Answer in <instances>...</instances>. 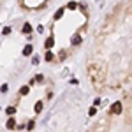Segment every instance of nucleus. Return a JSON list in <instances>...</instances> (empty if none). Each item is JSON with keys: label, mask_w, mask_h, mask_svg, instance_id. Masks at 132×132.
Returning <instances> with one entry per match:
<instances>
[{"label": "nucleus", "mask_w": 132, "mask_h": 132, "mask_svg": "<svg viewBox=\"0 0 132 132\" xmlns=\"http://www.w3.org/2000/svg\"><path fill=\"white\" fill-rule=\"evenodd\" d=\"M9 32H11V28H9V27H5V28H4V35H7Z\"/></svg>", "instance_id": "nucleus-13"}, {"label": "nucleus", "mask_w": 132, "mask_h": 132, "mask_svg": "<svg viewBox=\"0 0 132 132\" xmlns=\"http://www.w3.org/2000/svg\"><path fill=\"white\" fill-rule=\"evenodd\" d=\"M44 60H46V62H53V60H55V55L51 53V50H46V55H44Z\"/></svg>", "instance_id": "nucleus-4"}, {"label": "nucleus", "mask_w": 132, "mask_h": 132, "mask_svg": "<svg viewBox=\"0 0 132 132\" xmlns=\"http://www.w3.org/2000/svg\"><path fill=\"white\" fill-rule=\"evenodd\" d=\"M21 30H23V34H30V32H32V27H30V23H25Z\"/></svg>", "instance_id": "nucleus-7"}, {"label": "nucleus", "mask_w": 132, "mask_h": 132, "mask_svg": "<svg viewBox=\"0 0 132 132\" xmlns=\"http://www.w3.org/2000/svg\"><path fill=\"white\" fill-rule=\"evenodd\" d=\"M34 127H35V122H34V120H30V122H28V127H27V129H28V130H32Z\"/></svg>", "instance_id": "nucleus-10"}, {"label": "nucleus", "mask_w": 132, "mask_h": 132, "mask_svg": "<svg viewBox=\"0 0 132 132\" xmlns=\"http://www.w3.org/2000/svg\"><path fill=\"white\" fill-rule=\"evenodd\" d=\"M28 93V86H21L20 88V95H27Z\"/></svg>", "instance_id": "nucleus-9"}, {"label": "nucleus", "mask_w": 132, "mask_h": 132, "mask_svg": "<svg viewBox=\"0 0 132 132\" xmlns=\"http://www.w3.org/2000/svg\"><path fill=\"white\" fill-rule=\"evenodd\" d=\"M32 51H34V46H32V44H28V46H25L23 55H25V56H28V55H32Z\"/></svg>", "instance_id": "nucleus-5"}, {"label": "nucleus", "mask_w": 132, "mask_h": 132, "mask_svg": "<svg viewBox=\"0 0 132 132\" xmlns=\"http://www.w3.org/2000/svg\"><path fill=\"white\" fill-rule=\"evenodd\" d=\"M5 113H7L9 116H12V114L16 113V108H14V106H9V108H5Z\"/></svg>", "instance_id": "nucleus-8"}, {"label": "nucleus", "mask_w": 132, "mask_h": 132, "mask_svg": "<svg viewBox=\"0 0 132 132\" xmlns=\"http://www.w3.org/2000/svg\"><path fill=\"white\" fill-rule=\"evenodd\" d=\"M88 56V79L97 90L109 88L111 76L113 90L132 79V0L104 20Z\"/></svg>", "instance_id": "nucleus-1"}, {"label": "nucleus", "mask_w": 132, "mask_h": 132, "mask_svg": "<svg viewBox=\"0 0 132 132\" xmlns=\"http://www.w3.org/2000/svg\"><path fill=\"white\" fill-rule=\"evenodd\" d=\"M53 46H55V37H53V35H50V37L46 39V42H44V48H46V50H51Z\"/></svg>", "instance_id": "nucleus-2"}, {"label": "nucleus", "mask_w": 132, "mask_h": 132, "mask_svg": "<svg viewBox=\"0 0 132 132\" xmlns=\"http://www.w3.org/2000/svg\"><path fill=\"white\" fill-rule=\"evenodd\" d=\"M42 108H44V104L39 101V102H35V106H34V111H35V113H41V111H42Z\"/></svg>", "instance_id": "nucleus-6"}, {"label": "nucleus", "mask_w": 132, "mask_h": 132, "mask_svg": "<svg viewBox=\"0 0 132 132\" xmlns=\"http://www.w3.org/2000/svg\"><path fill=\"white\" fill-rule=\"evenodd\" d=\"M5 127H7L9 130H12V129H18V127H16V120H14V118H9V120H7V123H5Z\"/></svg>", "instance_id": "nucleus-3"}, {"label": "nucleus", "mask_w": 132, "mask_h": 132, "mask_svg": "<svg viewBox=\"0 0 132 132\" xmlns=\"http://www.w3.org/2000/svg\"><path fill=\"white\" fill-rule=\"evenodd\" d=\"M9 90V86H7V83H5V85H4V86H2V92H4V93H5V92Z\"/></svg>", "instance_id": "nucleus-12"}, {"label": "nucleus", "mask_w": 132, "mask_h": 132, "mask_svg": "<svg viewBox=\"0 0 132 132\" xmlns=\"http://www.w3.org/2000/svg\"><path fill=\"white\" fill-rule=\"evenodd\" d=\"M88 113H90V116H93V114L97 113V108H90V111H88Z\"/></svg>", "instance_id": "nucleus-11"}]
</instances>
